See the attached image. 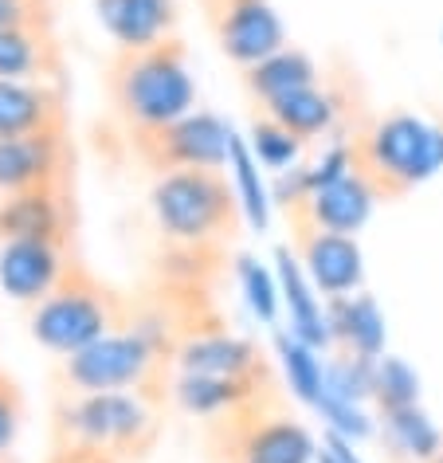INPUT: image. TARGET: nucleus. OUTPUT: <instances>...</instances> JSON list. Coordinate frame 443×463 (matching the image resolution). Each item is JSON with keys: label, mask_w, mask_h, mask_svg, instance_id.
Listing matches in <instances>:
<instances>
[{"label": "nucleus", "mask_w": 443, "mask_h": 463, "mask_svg": "<svg viewBox=\"0 0 443 463\" xmlns=\"http://www.w3.org/2000/svg\"><path fill=\"white\" fill-rule=\"evenodd\" d=\"M161 404L137 392H48V444L99 463H146L165 432Z\"/></svg>", "instance_id": "f257e3e1"}, {"label": "nucleus", "mask_w": 443, "mask_h": 463, "mask_svg": "<svg viewBox=\"0 0 443 463\" xmlns=\"http://www.w3.org/2000/svg\"><path fill=\"white\" fill-rule=\"evenodd\" d=\"M99 90L118 130L181 118L196 110L189 43L181 32L146 43H110L99 71Z\"/></svg>", "instance_id": "f03ea898"}, {"label": "nucleus", "mask_w": 443, "mask_h": 463, "mask_svg": "<svg viewBox=\"0 0 443 463\" xmlns=\"http://www.w3.org/2000/svg\"><path fill=\"white\" fill-rule=\"evenodd\" d=\"M126 315H130V287H118L79 251L52 283V291L40 303L24 307V326L40 350L67 357L107 334H118Z\"/></svg>", "instance_id": "7ed1b4c3"}, {"label": "nucleus", "mask_w": 443, "mask_h": 463, "mask_svg": "<svg viewBox=\"0 0 443 463\" xmlns=\"http://www.w3.org/2000/svg\"><path fill=\"white\" fill-rule=\"evenodd\" d=\"M154 240L196 248H228L243 232V196L224 169H184L149 181Z\"/></svg>", "instance_id": "20e7f679"}, {"label": "nucleus", "mask_w": 443, "mask_h": 463, "mask_svg": "<svg viewBox=\"0 0 443 463\" xmlns=\"http://www.w3.org/2000/svg\"><path fill=\"white\" fill-rule=\"evenodd\" d=\"M345 149L349 173H357L377 201H396L443 169V126L392 110L345 137Z\"/></svg>", "instance_id": "39448f33"}, {"label": "nucleus", "mask_w": 443, "mask_h": 463, "mask_svg": "<svg viewBox=\"0 0 443 463\" xmlns=\"http://www.w3.org/2000/svg\"><path fill=\"white\" fill-rule=\"evenodd\" d=\"M173 381L177 362L130 330L55 357L48 369V392H137L161 409H173Z\"/></svg>", "instance_id": "423d86ee"}, {"label": "nucleus", "mask_w": 443, "mask_h": 463, "mask_svg": "<svg viewBox=\"0 0 443 463\" xmlns=\"http://www.w3.org/2000/svg\"><path fill=\"white\" fill-rule=\"evenodd\" d=\"M201 451L208 463H310L314 436L283 409V397L271 392L201 416Z\"/></svg>", "instance_id": "0eeeda50"}, {"label": "nucleus", "mask_w": 443, "mask_h": 463, "mask_svg": "<svg viewBox=\"0 0 443 463\" xmlns=\"http://www.w3.org/2000/svg\"><path fill=\"white\" fill-rule=\"evenodd\" d=\"M118 134L130 161L149 181L184 169H224L231 154L228 126L208 110H189L181 118L154 126H130V130Z\"/></svg>", "instance_id": "6e6552de"}, {"label": "nucleus", "mask_w": 443, "mask_h": 463, "mask_svg": "<svg viewBox=\"0 0 443 463\" xmlns=\"http://www.w3.org/2000/svg\"><path fill=\"white\" fill-rule=\"evenodd\" d=\"M79 189L75 130L0 137V196Z\"/></svg>", "instance_id": "1a4fd4ad"}, {"label": "nucleus", "mask_w": 443, "mask_h": 463, "mask_svg": "<svg viewBox=\"0 0 443 463\" xmlns=\"http://www.w3.org/2000/svg\"><path fill=\"white\" fill-rule=\"evenodd\" d=\"M208 36L240 71L287 48V28L271 0H196Z\"/></svg>", "instance_id": "9d476101"}, {"label": "nucleus", "mask_w": 443, "mask_h": 463, "mask_svg": "<svg viewBox=\"0 0 443 463\" xmlns=\"http://www.w3.org/2000/svg\"><path fill=\"white\" fill-rule=\"evenodd\" d=\"M287 220H290V236H295L298 263L314 291L334 295V298L353 295L361 287V275H365L357 240L342 236V232H330V228H318L314 220L295 213V208H287Z\"/></svg>", "instance_id": "9b49d317"}, {"label": "nucleus", "mask_w": 443, "mask_h": 463, "mask_svg": "<svg viewBox=\"0 0 443 463\" xmlns=\"http://www.w3.org/2000/svg\"><path fill=\"white\" fill-rule=\"evenodd\" d=\"M79 232H83L79 189L0 196V248H5V244H24V240L83 244V236H79Z\"/></svg>", "instance_id": "f8f14e48"}, {"label": "nucleus", "mask_w": 443, "mask_h": 463, "mask_svg": "<svg viewBox=\"0 0 443 463\" xmlns=\"http://www.w3.org/2000/svg\"><path fill=\"white\" fill-rule=\"evenodd\" d=\"M63 130H75L67 83L0 79V137L63 134Z\"/></svg>", "instance_id": "ddd939ff"}, {"label": "nucleus", "mask_w": 443, "mask_h": 463, "mask_svg": "<svg viewBox=\"0 0 443 463\" xmlns=\"http://www.w3.org/2000/svg\"><path fill=\"white\" fill-rule=\"evenodd\" d=\"M83 244H60V240H24V244L0 248V291L24 310L52 291Z\"/></svg>", "instance_id": "4468645a"}, {"label": "nucleus", "mask_w": 443, "mask_h": 463, "mask_svg": "<svg viewBox=\"0 0 443 463\" xmlns=\"http://www.w3.org/2000/svg\"><path fill=\"white\" fill-rule=\"evenodd\" d=\"M0 79L67 83V48L60 28H0Z\"/></svg>", "instance_id": "2eb2a0df"}, {"label": "nucleus", "mask_w": 443, "mask_h": 463, "mask_svg": "<svg viewBox=\"0 0 443 463\" xmlns=\"http://www.w3.org/2000/svg\"><path fill=\"white\" fill-rule=\"evenodd\" d=\"M95 16L114 43H146L181 32V0H95Z\"/></svg>", "instance_id": "dca6fc26"}, {"label": "nucleus", "mask_w": 443, "mask_h": 463, "mask_svg": "<svg viewBox=\"0 0 443 463\" xmlns=\"http://www.w3.org/2000/svg\"><path fill=\"white\" fill-rule=\"evenodd\" d=\"M240 83L248 90L251 107H267V102L287 99V95H295V90H306V87L318 83V63H314L302 48H290L287 43L283 52L243 67Z\"/></svg>", "instance_id": "f3484780"}, {"label": "nucleus", "mask_w": 443, "mask_h": 463, "mask_svg": "<svg viewBox=\"0 0 443 463\" xmlns=\"http://www.w3.org/2000/svg\"><path fill=\"white\" fill-rule=\"evenodd\" d=\"M337 95L334 90H325L322 83H314L306 90H295V95L287 99H275L267 102V107H255V114H263V118H271L275 126H283L290 137H298L302 146L314 142V137L330 134L334 122H337Z\"/></svg>", "instance_id": "a211bd4d"}, {"label": "nucleus", "mask_w": 443, "mask_h": 463, "mask_svg": "<svg viewBox=\"0 0 443 463\" xmlns=\"http://www.w3.org/2000/svg\"><path fill=\"white\" fill-rule=\"evenodd\" d=\"M389 428H392L396 444H401L408 456L419 459V463H431L443 451V436L436 432V424H431L424 412H416V404H408V409H392L389 412Z\"/></svg>", "instance_id": "6ab92c4d"}, {"label": "nucleus", "mask_w": 443, "mask_h": 463, "mask_svg": "<svg viewBox=\"0 0 443 463\" xmlns=\"http://www.w3.org/2000/svg\"><path fill=\"white\" fill-rule=\"evenodd\" d=\"M24 428H28V392L13 377V381H5V385H0V456L16 451Z\"/></svg>", "instance_id": "aec40b11"}, {"label": "nucleus", "mask_w": 443, "mask_h": 463, "mask_svg": "<svg viewBox=\"0 0 443 463\" xmlns=\"http://www.w3.org/2000/svg\"><path fill=\"white\" fill-rule=\"evenodd\" d=\"M251 142H255V149H259V157L267 161V165H290L302 149L298 137H290L283 126H275L271 118H263V114L251 118Z\"/></svg>", "instance_id": "412c9836"}, {"label": "nucleus", "mask_w": 443, "mask_h": 463, "mask_svg": "<svg viewBox=\"0 0 443 463\" xmlns=\"http://www.w3.org/2000/svg\"><path fill=\"white\" fill-rule=\"evenodd\" d=\"M0 28H60V0H0Z\"/></svg>", "instance_id": "4be33fe9"}, {"label": "nucleus", "mask_w": 443, "mask_h": 463, "mask_svg": "<svg viewBox=\"0 0 443 463\" xmlns=\"http://www.w3.org/2000/svg\"><path fill=\"white\" fill-rule=\"evenodd\" d=\"M377 392H381V404L384 409H408L416 404V377L408 373L401 362H384L381 373H377Z\"/></svg>", "instance_id": "5701e85b"}, {"label": "nucleus", "mask_w": 443, "mask_h": 463, "mask_svg": "<svg viewBox=\"0 0 443 463\" xmlns=\"http://www.w3.org/2000/svg\"><path fill=\"white\" fill-rule=\"evenodd\" d=\"M349 338L357 342V350H365L372 354L381 345V318H377V310H372L369 298H357L353 307H349Z\"/></svg>", "instance_id": "b1692460"}, {"label": "nucleus", "mask_w": 443, "mask_h": 463, "mask_svg": "<svg viewBox=\"0 0 443 463\" xmlns=\"http://www.w3.org/2000/svg\"><path fill=\"white\" fill-rule=\"evenodd\" d=\"M43 463H99V459L75 456V451H55V448H43Z\"/></svg>", "instance_id": "393cba45"}, {"label": "nucleus", "mask_w": 443, "mask_h": 463, "mask_svg": "<svg viewBox=\"0 0 443 463\" xmlns=\"http://www.w3.org/2000/svg\"><path fill=\"white\" fill-rule=\"evenodd\" d=\"M5 381H13V369H8L5 362H0V385H5Z\"/></svg>", "instance_id": "a878e982"}, {"label": "nucleus", "mask_w": 443, "mask_h": 463, "mask_svg": "<svg viewBox=\"0 0 443 463\" xmlns=\"http://www.w3.org/2000/svg\"><path fill=\"white\" fill-rule=\"evenodd\" d=\"M0 463H20V456L16 451H8V456H0Z\"/></svg>", "instance_id": "bb28decb"}, {"label": "nucleus", "mask_w": 443, "mask_h": 463, "mask_svg": "<svg viewBox=\"0 0 443 463\" xmlns=\"http://www.w3.org/2000/svg\"><path fill=\"white\" fill-rule=\"evenodd\" d=\"M431 463H443V451H439V456H436V459H431Z\"/></svg>", "instance_id": "cd10ccee"}]
</instances>
